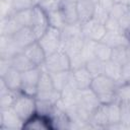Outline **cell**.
Instances as JSON below:
<instances>
[{"label":"cell","mask_w":130,"mask_h":130,"mask_svg":"<svg viewBox=\"0 0 130 130\" xmlns=\"http://www.w3.org/2000/svg\"><path fill=\"white\" fill-rule=\"evenodd\" d=\"M117 85L118 84L114 80H112L105 74H102L92 78L90 88L96 94L101 104L108 105L116 101Z\"/></svg>","instance_id":"1"},{"label":"cell","mask_w":130,"mask_h":130,"mask_svg":"<svg viewBox=\"0 0 130 130\" xmlns=\"http://www.w3.org/2000/svg\"><path fill=\"white\" fill-rule=\"evenodd\" d=\"M12 108L17 115L24 121V123L37 114V101L35 96L27 95L23 92H19Z\"/></svg>","instance_id":"2"},{"label":"cell","mask_w":130,"mask_h":130,"mask_svg":"<svg viewBox=\"0 0 130 130\" xmlns=\"http://www.w3.org/2000/svg\"><path fill=\"white\" fill-rule=\"evenodd\" d=\"M49 72H61V71H68L70 70V60L68 54L63 51L62 49L48 55L46 57L44 65Z\"/></svg>","instance_id":"3"},{"label":"cell","mask_w":130,"mask_h":130,"mask_svg":"<svg viewBox=\"0 0 130 130\" xmlns=\"http://www.w3.org/2000/svg\"><path fill=\"white\" fill-rule=\"evenodd\" d=\"M39 44L45 51L46 55H50L61 49V29L49 26L46 32L38 40Z\"/></svg>","instance_id":"4"},{"label":"cell","mask_w":130,"mask_h":130,"mask_svg":"<svg viewBox=\"0 0 130 130\" xmlns=\"http://www.w3.org/2000/svg\"><path fill=\"white\" fill-rule=\"evenodd\" d=\"M41 75V67H34L21 72V92L36 96L38 91V83Z\"/></svg>","instance_id":"5"},{"label":"cell","mask_w":130,"mask_h":130,"mask_svg":"<svg viewBox=\"0 0 130 130\" xmlns=\"http://www.w3.org/2000/svg\"><path fill=\"white\" fill-rule=\"evenodd\" d=\"M49 26L50 25H49L47 12L43 10L39 5H35L32 7V18L29 27L34 31L37 41L46 32Z\"/></svg>","instance_id":"6"},{"label":"cell","mask_w":130,"mask_h":130,"mask_svg":"<svg viewBox=\"0 0 130 130\" xmlns=\"http://www.w3.org/2000/svg\"><path fill=\"white\" fill-rule=\"evenodd\" d=\"M81 29L83 37L88 40L100 42L103 40L104 36L107 32V28L104 23H101L94 19H89L81 23Z\"/></svg>","instance_id":"7"},{"label":"cell","mask_w":130,"mask_h":130,"mask_svg":"<svg viewBox=\"0 0 130 130\" xmlns=\"http://www.w3.org/2000/svg\"><path fill=\"white\" fill-rule=\"evenodd\" d=\"M76 105L89 112L90 114L101 105L96 94L91 90V88H86V89H79L77 93V100H76Z\"/></svg>","instance_id":"8"},{"label":"cell","mask_w":130,"mask_h":130,"mask_svg":"<svg viewBox=\"0 0 130 130\" xmlns=\"http://www.w3.org/2000/svg\"><path fill=\"white\" fill-rule=\"evenodd\" d=\"M0 121L1 126L3 128L8 129H16V128H23L24 121L17 115L12 107L1 108L0 111Z\"/></svg>","instance_id":"9"},{"label":"cell","mask_w":130,"mask_h":130,"mask_svg":"<svg viewBox=\"0 0 130 130\" xmlns=\"http://www.w3.org/2000/svg\"><path fill=\"white\" fill-rule=\"evenodd\" d=\"M102 42L110 46L112 49L117 47H127L130 43L126 31L121 30H107Z\"/></svg>","instance_id":"10"},{"label":"cell","mask_w":130,"mask_h":130,"mask_svg":"<svg viewBox=\"0 0 130 130\" xmlns=\"http://www.w3.org/2000/svg\"><path fill=\"white\" fill-rule=\"evenodd\" d=\"M0 57L5 59H11L16 54L22 52L23 50L15 43L12 37L1 36L0 39Z\"/></svg>","instance_id":"11"},{"label":"cell","mask_w":130,"mask_h":130,"mask_svg":"<svg viewBox=\"0 0 130 130\" xmlns=\"http://www.w3.org/2000/svg\"><path fill=\"white\" fill-rule=\"evenodd\" d=\"M23 53L28 57V59L37 67H41L42 65H44L46 57H47L45 51L43 50V48L41 47V45L39 44L38 41H36L32 44L25 47L23 49Z\"/></svg>","instance_id":"12"},{"label":"cell","mask_w":130,"mask_h":130,"mask_svg":"<svg viewBox=\"0 0 130 130\" xmlns=\"http://www.w3.org/2000/svg\"><path fill=\"white\" fill-rule=\"evenodd\" d=\"M1 80L8 89L13 91H21V72L10 67L2 76Z\"/></svg>","instance_id":"13"},{"label":"cell","mask_w":130,"mask_h":130,"mask_svg":"<svg viewBox=\"0 0 130 130\" xmlns=\"http://www.w3.org/2000/svg\"><path fill=\"white\" fill-rule=\"evenodd\" d=\"M76 0H61L59 9L66 23H74L79 21L76 7Z\"/></svg>","instance_id":"14"},{"label":"cell","mask_w":130,"mask_h":130,"mask_svg":"<svg viewBox=\"0 0 130 130\" xmlns=\"http://www.w3.org/2000/svg\"><path fill=\"white\" fill-rule=\"evenodd\" d=\"M71 76L78 89L89 88L93 78L85 66L75 70H71Z\"/></svg>","instance_id":"15"},{"label":"cell","mask_w":130,"mask_h":130,"mask_svg":"<svg viewBox=\"0 0 130 130\" xmlns=\"http://www.w3.org/2000/svg\"><path fill=\"white\" fill-rule=\"evenodd\" d=\"M12 39L15 41V43L23 50L25 47H27L28 45L32 44L34 42L37 41V38L34 34V31L31 30V28L29 26H25V27H21L20 29H18L13 36H11Z\"/></svg>","instance_id":"16"},{"label":"cell","mask_w":130,"mask_h":130,"mask_svg":"<svg viewBox=\"0 0 130 130\" xmlns=\"http://www.w3.org/2000/svg\"><path fill=\"white\" fill-rule=\"evenodd\" d=\"M77 14L79 22H85L92 18L95 3L91 0H77L76 2Z\"/></svg>","instance_id":"17"},{"label":"cell","mask_w":130,"mask_h":130,"mask_svg":"<svg viewBox=\"0 0 130 130\" xmlns=\"http://www.w3.org/2000/svg\"><path fill=\"white\" fill-rule=\"evenodd\" d=\"M104 74L114 80L117 84H120L123 82L122 79V65L119 63L113 61V60H108L104 64Z\"/></svg>","instance_id":"18"},{"label":"cell","mask_w":130,"mask_h":130,"mask_svg":"<svg viewBox=\"0 0 130 130\" xmlns=\"http://www.w3.org/2000/svg\"><path fill=\"white\" fill-rule=\"evenodd\" d=\"M11 67L15 68L16 70H18L19 72H24L28 69H31L34 67H37L34 65V63L28 59V57L22 52L16 54L15 56H13L11 59Z\"/></svg>","instance_id":"19"},{"label":"cell","mask_w":130,"mask_h":130,"mask_svg":"<svg viewBox=\"0 0 130 130\" xmlns=\"http://www.w3.org/2000/svg\"><path fill=\"white\" fill-rule=\"evenodd\" d=\"M20 25L15 20L13 14L9 17L1 19V36H13L18 29H20Z\"/></svg>","instance_id":"20"},{"label":"cell","mask_w":130,"mask_h":130,"mask_svg":"<svg viewBox=\"0 0 130 130\" xmlns=\"http://www.w3.org/2000/svg\"><path fill=\"white\" fill-rule=\"evenodd\" d=\"M106 107H107V115H108L109 124H118V123H120V118H121L120 102L116 100V101L106 105Z\"/></svg>","instance_id":"21"},{"label":"cell","mask_w":130,"mask_h":130,"mask_svg":"<svg viewBox=\"0 0 130 130\" xmlns=\"http://www.w3.org/2000/svg\"><path fill=\"white\" fill-rule=\"evenodd\" d=\"M51 76H52V80H53V83H54L56 90L61 92L69 81L70 70L61 71V72H54V73H51Z\"/></svg>","instance_id":"22"},{"label":"cell","mask_w":130,"mask_h":130,"mask_svg":"<svg viewBox=\"0 0 130 130\" xmlns=\"http://www.w3.org/2000/svg\"><path fill=\"white\" fill-rule=\"evenodd\" d=\"M47 16H48L50 26L62 29L66 24V21H65V19H64V17H63L59 8L56 9V10H52L50 12H47Z\"/></svg>","instance_id":"23"},{"label":"cell","mask_w":130,"mask_h":130,"mask_svg":"<svg viewBox=\"0 0 130 130\" xmlns=\"http://www.w3.org/2000/svg\"><path fill=\"white\" fill-rule=\"evenodd\" d=\"M13 16L15 20L18 22V24L20 25V27L30 26L31 18H32V8L21 10V11H16L13 13Z\"/></svg>","instance_id":"24"},{"label":"cell","mask_w":130,"mask_h":130,"mask_svg":"<svg viewBox=\"0 0 130 130\" xmlns=\"http://www.w3.org/2000/svg\"><path fill=\"white\" fill-rule=\"evenodd\" d=\"M112 56V48L105 44L104 42L100 41L96 42L95 45V58L100 59L103 62H106L111 59Z\"/></svg>","instance_id":"25"},{"label":"cell","mask_w":130,"mask_h":130,"mask_svg":"<svg viewBox=\"0 0 130 130\" xmlns=\"http://www.w3.org/2000/svg\"><path fill=\"white\" fill-rule=\"evenodd\" d=\"M95 45L96 42L84 38V43L81 49V55L84 58L85 62L95 58Z\"/></svg>","instance_id":"26"},{"label":"cell","mask_w":130,"mask_h":130,"mask_svg":"<svg viewBox=\"0 0 130 130\" xmlns=\"http://www.w3.org/2000/svg\"><path fill=\"white\" fill-rule=\"evenodd\" d=\"M104 64H105V62L101 61L98 58H93V59H91V60L86 62L85 67L89 71L91 76L95 77V76L104 74Z\"/></svg>","instance_id":"27"},{"label":"cell","mask_w":130,"mask_h":130,"mask_svg":"<svg viewBox=\"0 0 130 130\" xmlns=\"http://www.w3.org/2000/svg\"><path fill=\"white\" fill-rule=\"evenodd\" d=\"M116 100L119 102H130V83L122 82L117 85Z\"/></svg>","instance_id":"28"},{"label":"cell","mask_w":130,"mask_h":130,"mask_svg":"<svg viewBox=\"0 0 130 130\" xmlns=\"http://www.w3.org/2000/svg\"><path fill=\"white\" fill-rule=\"evenodd\" d=\"M111 60L119 63L120 65H124L126 64L129 59L127 56V51H126V47H117V48H113L112 49V56H111Z\"/></svg>","instance_id":"29"},{"label":"cell","mask_w":130,"mask_h":130,"mask_svg":"<svg viewBox=\"0 0 130 130\" xmlns=\"http://www.w3.org/2000/svg\"><path fill=\"white\" fill-rule=\"evenodd\" d=\"M110 16V11L107 10L106 8L102 7L101 5L99 4H95V7H94V12H93V16H92V19L101 22V23H106V21L108 20Z\"/></svg>","instance_id":"30"},{"label":"cell","mask_w":130,"mask_h":130,"mask_svg":"<svg viewBox=\"0 0 130 130\" xmlns=\"http://www.w3.org/2000/svg\"><path fill=\"white\" fill-rule=\"evenodd\" d=\"M11 0H0V16L1 19L11 16L14 13Z\"/></svg>","instance_id":"31"},{"label":"cell","mask_w":130,"mask_h":130,"mask_svg":"<svg viewBox=\"0 0 130 130\" xmlns=\"http://www.w3.org/2000/svg\"><path fill=\"white\" fill-rule=\"evenodd\" d=\"M69 60H70V70H75V69L84 67L86 64L84 58L81 55V52L77 54L69 55Z\"/></svg>","instance_id":"32"},{"label":"cell","mask_w":130,"mask_h":130,"mask_svg":"<svg viewBox=\"0 0 130 130\" xmlns=\"http://www.w3.org/2000/svg\"><path fill=\"white\" fill-rule=\"evenodd\" d=\"M120 123L130 124V102H120Z\"/></svg>","instance_id":"33"},{"label":"cell","mask_w":130,"mask_h":130,"mask_svg":"<svg viewBox=\"0 0 130 130\" xmlns=\"http://www.w3.org/2000/svg\"><path fill=\"white\" fill-rule=\"evenodd\" d=\"M11 2H12V6L15 12L29 9L35 6V3L32 0H11Z\"/></svg>","instance_id":"34"},{"label":"cell","mask_w":130,"mask_h":130,"mask_svg":"<svg viewBox=\"0 0 130 130\" xmlns=\"http://www.w3.org/2000/svg\"><path fill=\"white\" fill-rule=\"evenodd\" d=\"M60 2L61 0H43L39 4V6L46 12H50L52 10L58 9L60 6Z\"/></svg>","instance_id":"35"},{"label":"cell","mask_w":130,"mask_h":130,"mask_svg":"<svg viewBox=\"0 0 130 130\" xmlns=\"http://www.w3.org/2000/svg\"><path fill=\"white\" fill-rule=\"evenodd\" d=\"M122 79L123 82L130 83V61L122 66Z\"/></svg>","instance_id":"36"},{"label":"cell","mask_w":130,"mask_h":130,"mask_svg":"<svg viewBox=\"0 0 130 130\" xmlns=\"http://www.w3.org/2000/svg\"><path fill=\"white\" fill-rule=\"evenodd\" d=\"M114 2L115 3H117V4H123V5H129V3H130V0H114Z\"/></svg>","instance_id":"37"},{"label":"cell","mask_w":130,"mask_h":130,"mask_svg":"<svg viewBox=\"0 0 130 130\" xmlns=\"http://www.w3.org/2000/svg\"><path fill=\"white\" fill-rule=\"evenodd\" d=\"M126 51H127V56H128V59H129V61H130V43H129V45L126 47Z\"/></svg>","instance_id":"38"},{"label":"cell","mask_w":130,"mask_h":130,"mask_svg":"<svg viewBox=\"0 0 130 130\" xmlns=\"http://www.w3.org/2000/svg\"><path fill=\"white\" fill-rule=\"evenodd\" d=\"M34 1V3H35V5H39L43 0H32Z\"/></svg>","instance_id":"39"},{"label":"cell","mask_w":130,"mask_h":130,"mask_svg":"<svg viewBox=\"0 0 130 130\" xmlns=\"http://www.w3.org/2000/svg\"><path fill=\"white\" fill-rule=\"evenodd\" d=\"M126 34H127V36H128V38L130 39V26L128 27V29L126 30Z\"/></svg>","instance_id":"40"},{"label":"cell","mask_w":130,"mask_h":130,"mask_svg":"<svg viewBox=\"0 0 130 130\" xmlns=\"http://www.w3.org/2000/svg\"><path fill=\"white\" fill-rule=\"evenodd\" d=\"M128 8H129V10H130V3H129V5H128Z\"/></svg>","instance_id":"41"}]
</instances>
